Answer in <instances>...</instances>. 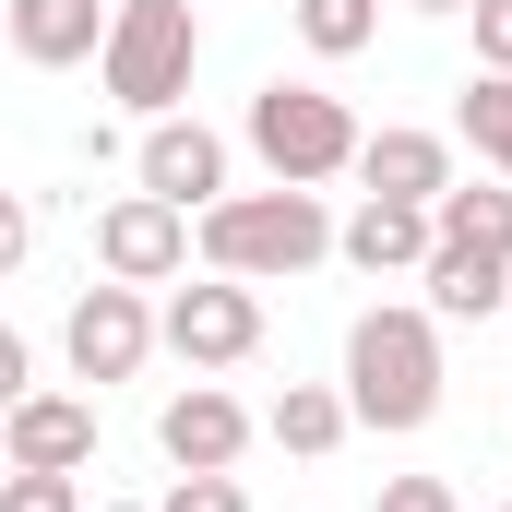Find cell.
<instances>
[{"label":"cell","instance_id":"obj_1","mask_svg":"<svg viewBox=\"0 0 512 512\" xmlns=\"http://www.w3.org/2000/svg\"><path fill=\"white\" fill-rule=\"evenodd\" d=\"M346 417L382 429V441L441 417V322L417 298H382V310L346 322Z\"/></svg>","mask_w":512,"mask_h":512},{"label":"cell","instance_id":"obj_2","mask_svg":"<svg viewBox=\"0 0 512 512\" xmlns=\"http://www.w3.org/2000/svg\"><path fill=\"white\" fill-rule=\"evenodd\" d=\"M191 251H203V274L286 286V274H310V262L334 251V215H322V191L274 179V191H227V203H203V215H191Z\"/></svg>","mask_w":512,"mask_h":512},{"label":"cell","instance_id":"obj_3","mask_svg":"<svg viewBox=\"0 0 512 512\" xmlns=\"http://www.w3.org/2000/svg\"><path fill=\"white\" fill-rule=\"evenodd\" d=\"M203 72V12L191 0H108V48H96V84L120 96L131 120H167Z\"/></svg>","mask_w":512,"mask_h":512},{"label":"cell","instance_id":"obj_4","mask_svg":"<svg viewBox=\"0 0 512 512\" xmlns=\"http://www.w3.org/2000/svg\"><path fill=\"white\" fill-rule=\"evenodd\" d=\"M239 143H251L274 179H298V191H322V179H346V167H358V120H346V96H322V84H286V72L251 96Z\"/></svg>","mask_w":512,"mask_h":512},{"label":"cell","instance_id":"obj_5","mask_svg":"<svg viewBox=\"0 0 512 512\" xmlns=\"http://www.w3.org/2000/svg\"><path fill=\"white\" fill-rule=\"evenodd\" d=\"M155 346H167L191 382L239 370V358L262 346V286H239V274H203V286H179V298L155 310Z\"/></svg>","mask_w":512,"mask_h":512},{"label":"cell","instance_id":"obj_6","mask_svg":"<svg viewBox=\"0 0 512 512\" xmlns=\"http://www.w3.org/2000/svg\"><path fill=\"white\" fill-rule=\"evenodd\" d=\"M60 358H72V382H131V370H143V358H155V310H143V286H120V274H108V286H84V298H72V322H60Z\"/></svg>","mask_w":512,"mask_h":512},{"label":"cell","instance_id":"obj_7","mask_svg":"<svg viewBox=\"0 0 512 512\" xmlns=\"http://www.w3.org/2000/svg\"><path fill=\"white\" fill-rule=\"evenodd\" d=\"M262 441V417L239 405L227 382H191V393H167L155 405V453L179 465V477H239V453Z\"/></svg>","mask_w":512,"mask_h":512},{"label":"cell","instance_id":"obj_8","mask_svg":"<svg viewBox=\"0 0 512 512\" xmlns=\"http://www.w3.org/2000/svg\"><path fill=\"white\" fill-rule=\"evenodd\" d=\"M131 179L155 191V203H179V215H203V203H227V131L203 120H143V143H131Z\"/></svg>","mask_w":512,"mask_h":512},{"label":"cell","instance_id":"obj_9","mask_svg":"<svg viewBox=\"0 0 512 512\" xmlns=\"http://www.w3.org/2000/svg\"><path fill=\"white\" fill-rule=\"evenodd\" d=\"M96 262H108L120 286H167V274H191V215L155 203V191H120V203L96 215Z\"/></svg>","mask_w":512,"mask_h":512},{"label":"cell","instance_id":"obj_10","mask_svg":"<svg viewBox=\"0 0 512 512\" xmlns=\"http://www.w3.org/2000/svg\"><path fill=\"white\" fill-rule=\"evenodd\" d=\"M0 465L84 477V465H96V393H24V405L0 417Z\"/></svg>","mask_w":512,"mask_h":512},{"label":"cell","instance_id":"obj_11","mask_svg":"<svg viewBox=\"0 0 512 512\" xmlns=\"http://www.w3.org/2000/svg\"><path fill=\"white\" fill-rule=\"evenodd\" d=\"M0 36H12V60H36V72H72V60L108 48V0H0Z\"/></svg>","mask_w":512,"mask_h":512},{"label":"cell","instance_id":"obj_12","mask_svg":"<svg viewBox=\"0 0 512 512\" xmlns=\"http://www.w3.org/2000/svg\"><path fill=\"white\" fill-rule=\"evenodd\" d=\"M346 179H370V191H382V203H441V191H453V143H441V131H358V167H346Z\"/></svg>","mask_w":512,"mask_h":512},{"label":"cell","instance_id":"obj_13","mask_svg":"<svg viewBox=\"0 0 512 512\" xmlns=\"http://www.w3.org/2000/svg\"><path fill=\"white\" fill-rule=\"evenodd\" d=\"M417 310L429 322H501V298H512V262L501 251H465V239H429V262H417Z\"/></svg>","mask_w":512,"mask_h":512},{"label":"cell","instance_id":"obj_14","mask_svg":"<svg viewBox=\"0 0 512 512\" xmlns=\"http://www.w3.org/2000/svg\"><path fill=\"white\" fill-rule=\"evenodd\" d=\"M334 251L358 262L370 286H382V274H417V262H429V203H382V191H358V215L334 227Z\"/></svg>","mask_w":512,"mask_h":512},{"label":"cell","instance_id":"obj_15","mask_svg":"<svg viewBox=\"0 0 512 512\" xmlns=\"http://www.w3.org/2000/svg\"><path fill=\"white\" fill-rule=\"evenodd\" d=\"M346 429H358V417H346V393H334V382H286L274 405H262V441H274V453H298V465H322Z\"/></svg>","mask_w":512,"mask_h":512},{"label":"cell","instance_id":"obj_16","mask_svg":"<svg viewBox=\"0 0 512 512\" xmlns=\"http://www.w3.org/2000/svg\"><path fill=\"white\" fill-rule=\"evenodd\" d=\"M429 239H465V251H501V262H512V179H501V191L453 179V191L429 203Z\"/></svg>","mask_w":512,"mask_h":512},{"label":"cell","instance_id":"obj_17","mask_svg":"<svg viewBox=\"0 0 512 512\" xmlns=\"http://www.w3.org/2000/svg\"><path fill=\"white\" fill-rule=\"evenodd\" d=\"M453 131H465V143H477V155L512 179V72H465V96H453Z\"/></svg>","mask_w":512,"mask_h":512},{"label":"cell","instance_id":"obj_18","mask_svg":"<svg viewBox=\"0 0 512 512\" xmlns=\"http://www.w3.org/2000/svg\"><path fill=\"white\" fill-rule=\"evenodd\" d=\"M298 36H310V60H358L382 36V0H298Z\"/></svg>","mask_w":512,"mask_h":512},{"label":"cell","instance_id":"obj_19","mask_svg":"<svg viewBox=\"0 0 512 512\" xmlns=\"http://www.w3.org/2000/svg\"><path fill=\"white\" fill-rule=\"evenodd\" d=\"M0 512H84V477H36V465H12V477H0Z\"/></svg>","mask_w":512,"mask_h":512},{"label":"cell","instance_id":"obj_20","mask_svg":"<svg viewBox=\"0 0 512 512\" xmlns=\"http://www.w3.org/2000/svg\"><path fill=\"white\" fill-rule=\"evenodd\" d=\"M155 512H251V489H239V477H167Z\"/></svg>","mask_w":512,"mask_h":512},{"label":"cell","instance_id":"obj_21","mask_svg":"<svg viewBox=\"0 0 512 512\" xmlns=\"http://www.w3.org/2000/svg\"><path fill=\"white\" fill-rule=\"evenodd\" d=\"M370 512H465V501H453V477H382Z\"/></svg>","mask_w":512,"mask_h":512},{"label":"cell","instance_id":"obj_22","mask_svg":"<svg viewBox=\"0 0 512 512\" xmlns=\"http://www.w3.org/2000/svg\"><path fill=\"white\" fill-rule=\"evenodd\" d=\"M477 12V72H512V0H465Z\"/></svg>","mask_w":512,"mask_h":512},{"label":"cell","instance_id":"obj_23","mask_svg":"<svg viewBox=\"0 0 512 512\" xmlns=\"http://www.w3.org/2000/svg\"><path fill=\"white\" fill-rule=\"evenodd\" d=\"M24 251H36V203L0 191V274H24Z\"/></svg>","mask_w":512,"mask_h":512},{"label":"cell","instance_id":"obj_24","mask_svg":"<svg viewBox=\"0 0 512 512\" xmlns=\"http://www.w3.org/2000/svg\"><path fill=\"white\" fill-rule=\"evenodd\" d=\"M24 393H36V358H24V334H12V322H0V417H12V405H24Z\"/></svg>","mask_w":512,"mask_h":512},{"label":"cell","instance_id":"obj_25","mask_svg":"<svg viewBox=\"0 0 512 512\" xmlns=\"http://www.w3.org/2000/svg\"><path fill=\"white\" fill-rule=\"evenodd\" d=\"M405 12H465V0H405Z\"/></svg>","mask_w":512,"mask_h":512},{"label":"cell","instance_id":"obj_26","mask_svg":"<svg viewBox=\"0 0 512 512\" xmlns=\"http://www.w3.org/2000/svg\"><path fill=\"white\" fill-rule=\"evenodd\" d=\"M96 512H155V501H96Z\"/></svg>","mask_w":512,"mask_h":512},{"label":"cell","instance_id":"obj_27","mask_svg":"<svg viewBox=\"0 0 512 512\" xmlns=\"http://www.w3.org/2000/svg\"><path fill=\"white\" fill-rule=\"evenodd\" d=\"M0 477H12V465H0Z\"/></svg>","mask_w":512,"mask_h":512},{"label":"cell","instance_id":"obj_28","mask_svg":"<svg viewBox=\"0 0 512 512\" xmlns=\"http://www.w3.org/2000/svg\"><path fill=\"white\" fill-rule=\"evenodd\" d=\"M501 310H512V298H501Z\"/></svg>","mask_w":512,"mask_h":512},{"label":"cell","instance_id":"obj_29","mask_svg":"<svg viewBox=\"0 0 512 512\" xmlns=\"http://www.w3.org/2000/svg\"><path fill=\"white\" fill-rule=\"evenodd\" d=\"M501 512H512V501H501Z\"/></svg>","mask_w":512,"mask_h":512}]
</instances>
